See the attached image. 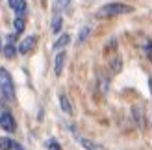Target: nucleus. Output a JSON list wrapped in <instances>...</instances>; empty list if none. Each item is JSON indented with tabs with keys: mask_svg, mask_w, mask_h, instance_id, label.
<instances>
[{
	"mask_svg": "<svg viewBox=\"0 0 152 150\" xmlns=\"http://www.w3.org/2000/svg\"><path fill=\"white\" fill-rule=\"evenodd\" d=\"M4 54H6V58H13V56H15V47H13L11 43H10V44H6Z\"/></svg>",
	"mask_w": 152,
	"mask_h": 150,
	"instance_id": "12",
	"label": "nucleus"
},
{
	"mask_svg": "<svg viewBox=\"0 0 152 150\" xmlns=\"http://www.w3.org/2000/svg\"><path fill=\"white\" fill-rule=\"evenodd\" d=\"M59 104H61V108H63V111L67 115H72L74 111H72V106H71V102H69V98H67L65 95H61L59 96Z\"/></svg>",
	"mask_w": 152,
	"mask_h": 150,
	"instance_id": "8",
	"label": "nucleus"
},
{
	"mask_svg": "<svg viewBox=\"0 0 152 150\" xmlns=\"http://www.w3.org/2000/svg\"><path fill=\"white\" fill-rule=\"evenodd\" d=\"M132 7L126 6V4H121V2H113V4H106L98 9L96 17L100 19H111V17H117V15H124V13H130Z\"/></svg>",
	"mask_w": 152,
	"mask_h": 150,
	"instance_id": "1",
	"label": "nucleus"
},
{
	"mask_svg": "<svg viewBox=\"0 0 152 150\" xmlns=\"http://www.w3.org/2000/svg\"><path fill=\"white\" fill-rule=\"evenodd\" d=\"M56 2H58L59 7H65V6H69V4H71V0H56Z\"/></svg>",
	"mask_w": 152,
	"mask_h": 150,
	"instance_id": "17",
	"label": "nucleus"
},
{
	"mask_svg": "<svg viewBox=\"0 0 152 150\" xmlns=\"http://www.w3.org/2000/svg\"><path fill=\"white\" fill-rule=\"evenodd\" d=\"M87 32H89V28L86 26V28H83L82 30V32H80V37H78V41L82 43V41H86V37H87Z\"/></svg>",
	"mask_w": 152,
	"mask_h": 150,
	"instance_id": "15",
	"label": "nucleus"
},
{
	"mask_svg": "<svg viewBox=\"0 0 152 150\" xmlns=\"http://www.w3.org/2000/svg\"><path fill=\"white\" fill-rule=\"evenodd\" d=\"M47 146H48V148H54V150H59V146L56 145V141H54V139H50L48 143H47Z\"/></svg>",
	"mask_w": 152,
	"mask_h": 150,
	"instance_id": "16",
	"label": "nucleus"
},
{
	"mask_svg": "<svg viewBox=\"0 0 152 150\" xmlns=\"http://www.w3.org/2000/svg\"><path fill=\"white\" fill-rule=\"evenodd\" d=\"M110 67H111V71H113V72H121V69H123V61H121V58L117 56L115 59H111Z\"/></svg>",
	"mask_w": 152,
	"mask_h": 150,
	"instance_id": "11",
	"label": "nucleus"
},
{
	"mask_svg": "<svg viewBox=\"0 0 152 150\" xmlns=\"http://www.w3.org/2000/svg\"><path fill=\"white\" fill-rule=\"evenodd\" d=\"M65 59H67V54H65V52H59V54L56 56V63H54V71H56V74H61L63 65H65Z\"/></svg>",
	"mask_w": 152,
	"mask_h": 150,
	"instance_id": "5",
	"label": "nucleus"
},
{
	"mask_svg": "<svg viewBox=\"0 0 152 150\" xmlns=\"http://www.w3.org/2000/svg\"><path fill=\"white\" fill-rule=\"evenodd\" d=\"M7 2H10V6L13 7V9H17V7H19V4H20L19 0H7Z\"/></svg>",
	"mask_w": 152,
	"mask_h": 150,
	"instance_id": "18",
	"label": "nucleus"
},
{
	"mask_svg": "<svg viewBox=\"0 0 152 150\" xmlns=\"http://www.w3.org/2000/svg\"><path fill=\"white\" fill-rule=\"evenodd\" d=\"M80 143H82L83 146H86L87 150H104L102 146H98V145H95L93 141H89V139H80Z\"/></svg>",
	"mask_w": 152,
	"mask_h": 150,
	"instance_id": "10",
	"label": "nucleus"
},
{
	"mask_svg": "<svg viewBox=\"0 0 152 150\" xmlns=\"http://www.w3.org/2000/svg\"><path fill=\"white\" fill-rule=\"evenodd\" d=\"M15 150H22V148H20V146H19V145H15Z\"/></svg>",
	"mask_w": 152,
	"mask_h": 150,
	"instance_id": "21",
	"label": "nucleus"
},
{
	"mask_svg": "<svg viewBox=\"0 0 152 150\" xmlns=\"http://www.w3.org/2000/svg\"><path fill=\"white\" fill-rule=\"evenodd\" d=\"M15 30H17V32H22V30H24V20H22L20 17L15 19Z\"/></svg>",
	"mask_w": 152,
	"mask_h": 150,
	"instance_id": "14",
	"label": "nucleus"
},
{
	"mask_svg": "<svg viewBox=\"0 0 152 150\" xmlns=\"http://www.w3.org/2000/svg\"><path fill=\"white\" fill-rule=\"evenodd\" d=\"M17 13L20 15V13H24V2H20L19 4V7H17Z\"/></svg>",
	"mask_w": 152,
	"mask_h": 150,
	"instance_id": "19",
	"label": "nucleus"
},
{
	"mask_svg": "<svg viewBox=\"0 0 152 150\" xmlns=\"http://www.w3.org/2000/svg\"><path fill=\"white\" fill-rule=\"evenodd\" d=\"M0 148H2V150H11V148H15V145H13V141H11V139H7V137H0Z\"/></svg>",
	"mask_w": 152,
	"mask_h": 150,
	"instance_id": "9",
	"label": "nucleus"
},
{
	"mask_svg": "<svg viewBox=\"0 0 152 150\" xmlns=\"http://www.w3.org/2000/svg\"><path fill=\"white\" fill-rule=\"evenodd\" d=\"M61 28V17H54V22H52V32H59Z\"/></svg>",
	"mask_w": 152,
	"mask_h": 150,
	"instance_id": "13",
	"label": "nucleus"
},
{
	"mask_svg": "<svg viewBox=\"0 0 152 150\" xmlns=\"http://www.w3.org/2000/svg\"><path fill=\"white\" fill-rule=\"evenodd\" d=\"M35 47V37L34 35H30L26 37V39H22V43L19 44V52L20 54H28V52H32Z\"/></svg>",
	"mask_w": 152,
	"mask_h": 150,
	"instance_id": "3",
	"label": "nucleus"
},
{
	"mask_svg": "<svg viewBox=\"0 0 152 150\" xmlns=\"http://www.w3.org/2000/svg\"><path fill=\"white\" fill-rule=\"evenodd\" d=\"M0 126H2L4 130L7 132H13L15 130V121H13V117L10 113H2L0 115Z\"/></svg>",
	"mask_w": 152,
	"mask_h": 150,
	"instance_id": "4",
	"label": "nucleus"
},
{
	"mask_svg": "<svg viewBox=\"0 0 152 150\" xmlns=\"http://www.w3.org/2000/svg\"><path fill=\"white\" fill-rule=\"evenodd\" d=\"M69 41H71V37H69V33H63L61 37H59V39L52 44V48L54 50H61L63 47H67V44H69Z\"/></svg>",
	"mask_w": 152,
	"mask_h": 150,
	"instance_id": "7",
	"label": "nucleus"
},
{
	"mask_svg": "<svg viewBox=\"0 0 152 150\" xmlns=\"http://www.w3.org/2000/svg\"><path fill=\"white\" fill-rule=\"evenodd\" d=\"M148 84H150V91H152V76H150V80H148Z\"/></svg>",
	"mask_w": 152,
	"mask_h": 150,
	"instance_id": "20",
	"label": "nucleus"
},
{
	"mask_svg": "<svg viewBox=\"0 0 152 150\" xmlns=\"http://www.w3.org/2000/svg\"><path fill=\"white\" fill-rule=\"evenodd\" d=\"M132 115H134V119H135V124H137V128H143V108L139 106V104L132 108Z\"/></svg>",
	"mask_w": 152,
	"mask_h": 150,
	"instance_id": "6",
	"label": "nucleus"
},
{
	"mask_svg": "<svg viewBox=\"0 0 152 150\" xmlns=\"http://www.w3.org/2000/svg\"><path fill=\"white\" fill-rule=\"evenodd\" d=\"M0 89L7 100H15V89H13V82L11 76L7 74L6 69H0Z\"/></svg>",
	"mask_w": 152,
	"mask_h": 150,
	"instance_id": "2",
	"label": "nucleus"
}]
</instances>
